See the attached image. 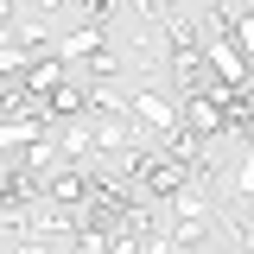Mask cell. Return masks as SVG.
I'll list each match as a JSON object with an SVG mask.
<instances>
[{
    "label": "cell",
    "mask_w": 254,
    "mask_h": 254,
    "mask_svg": "<svg viewBox=\"0 0 254 254\" xmlns=\"http://www.w3.org/2000/svg\"><path fill=\"white\" fill-rule=\"evenodd\" d=\"M121 172H133L153 203H172L185 185H197V172H190L185 159H172V153H133V159H121Z\"/></svg>",
    "instance_id": "6da1fadb"
},
{
    "label": "cell",
    "mask_w": 254,
    "mask_h": 254,
    "mask_svg": "<svg viewBox=\"0 0 254 254\" xmlns=\"http://www.w3.org/2000/svg\"><path fill=\"white\" fill-rule=\"evenodd\" d=\"M89 133H95V153H102V159H115V165L140 153V121H133V115H95Z\"/></svg>",
    "instance_id": "7a4b0ae2"
},
{
    "label": "cell",
    "mask_w": 254,
    "mask_h": 254,
    "mask_svg": "<svg viewBox=\"0 0 254 254\" xmlns=\"http://www.w3.org/2000/svg\"><path fill=\"white\" fill-rule=\"evenodd\" d=\"M127 115H133V121H146L159 140H165L172 127H185V121H178V108H172L159 89H127Z\"/></svg>",
    "instance_id": "3957f363"
},
{
    "label": "cell",
    "mask_w": 254,
    "mask_h": 254,
    "mask_svg": "<svg viewBox=\"0 0 254 254\" xmlns=\"http://www.w3.org/2000/svg\"><path fill=\"white\" fill-rule=\"evenodd\" d=\"M45 197L64 203V210H83V203H89V165H58V172H45Z\"/></svg>",
    "instance_id": "277c9868"
},
{
    "label": "cell",
    "mask_w": 254,
    "mask_h": 254,
    "mask_svg": "<svg viewBox=\"0 0 254 254\" xmlns=\"http://www.w3.org/2000/svg\"><path fill=\"white\" fill-rule=\"evenodd\" d=\"M45 115H51V121H83V115H89V83H83V76L58 83V89L45 95Z\"/></svg>",
    "instance_id": "5b68a950"
},
{
    "label": "cell",
    "mask_w": 254,
    "mask_h": 254,
    "mask_svg": "<svg viewBox=\"0 0 254 254\" xmlns=\"http://www.w3.org/2000/svg\"><path fill=\"white\" fill-rule=\"evenodd\" d=\"M153 19L165 26L172 51H203V32H197V19H190L185 6H153Z\"/></svg>",
    "instance_id": "8992f818"
},
{
    "label": "cell",
    "mask_w": 254,
    "mask_h": 254,
    "mask_svg": "<svg viewBox=\"0 0 254 254\" xmlns=\"http://www.w3.org/2000/svg\"><path fill=\"white\" fill-rule=\"evenodd\" d=\"M178 121H185L190 133H203V140H216V133H229V121H222V108L210 102V95H185V108H178Z\"/></svg>",
    "instance_id": "52a82bcc"
},
{
    "label": "cell",
    "mask_w": 254,
    "mask_h": 254,
    "mask_svg": "<svg viewBox=\"0 0 254 254\" xmlns=\"http://www.w3.org/2000/svg\"><path fill=\"white\" fill-rule=\"evenodd\" d=\"M51 51H58L64 64H83V58H95V51H108V26H76V32H64Z\"/></svg>",
    "instance_id": "ba28073f"
},
{
    "label": "cell",
    "mask_w": 254,
    "mask_h": 254,
    "mask_svg": "<svg viewBox=\"0 0 254 254\" xmlns=\"http://www.w3.org/2000/svg\"><path fill=\"white\" fill-rule=\"evenodd\" d=\"M19 172H32V178H45V172H58V140L51 133H38L26 153H19Z\"/></svg>",
    "instance_id": "9c48e42d"
},
{
    "label": "cell",
    "mask_w": 254,
    "mask_h": 254,
    "mask_svg": "<svg viewBox=\"0 0 254 254\" xmlns=\"http://www.w3.org/2000/svg\"><path fill=\"white\" fill-rule=\"evenodd\" d=\"M58 153H64V165H83V159L95 153V133H89L83 121H70V127L58 133Z\"/></svg>",
    "instance_id": "30bf717a"
},
{
    "label": "cell",
    "mask_w": 254,
    "mask_h": 254,
    "mask_svg": "<svg viewBox=\"0 0 254 254\" xmlns=\"http://www.w3.org/2000/svg\"><path fill=\"white\" fill-rule=\"evenodd\" d=\"M222 38H229V45H235V51H242V58L254 64V6L229 13V32H222Z\"/></svg>",
    "instance_id": "8fae6325"
},
{
    "label": "cell",
    "mask_w": 254,
    "mask_h": 254,
    "mask_svg": "<svg viewBox=\"0 0 254 254\" xmlns=\"http://www.w3.org/2000/svg\"><path fill=\"white\" fill-rule=\"evenodd\" d=\"M203 235H210V222H178V216L165 222V242H172V248H190V254H197Z\"/></svg>",
    "instance_id": "7c38bea8"
},
{
    "label": "cell",
    "mask_w": 254,
    "mask_h": 254,
    "mask_svg": "<svg viewBox=\"0 0 254 254\" xmlns=\"http://www.w3.org/2000/svg\"><path fill=\"white\" fill-rule=\"evenodd\" d=\"M70 6H76V13H89L95 26H102V19H115V13H121V0H70ZM140 13H146V0H140Z\"/></svg>",
    "instance_id": "4fadbf2b"
},
{
    "label": "cell",
    "mask_w": 254,
    "mask_h": 254,
    "mask_svg": "<svg viewBox=\"0 0 254 254\" xmlns=\"http://www.w3.org/2000/svg\"><path fill=\"white\" fill-rule=\"evenodd\" d=\"M229 197H254V153L235 165V178H229Z\"/></svg>",
    "instance_id": "5bb4252c"
},
{
    "label": "cell",
    "mask_w": 254,
    "mask_h": 254,
    "mask_svg": "<svg viewBox=\"0 0 254 254\" xmlns=\"http://www.w3.org/2000/svg\"><path fill=\"white\" fill-rule=\"evenodd\" d=\"M70 242H76V254H108V235L102 229H76Z\"/></svg>",
    "instance_id": "9a60e30c"
},
{
    "label": "cell",
    "mask_w": 254,
    "mask_h": 254,
    "mask_svg": "<svg viewBox=\"0 0 254 254\" xmlns=\"http://www.w3.org/2000/svg\"><path fill=\"white\" fill-rule=\"evenodd\" d=\"M13 185H19V159L0 153V197H13Z\"/></svg>",
    "instance_id": "2e32d148"
},
{
    "label": "cell",
    "mask_w": 254,
    "mask_h": 254,
    "mask_svg": "<svg viewBox=\"0 0 254 254\" xmlns=\"http://www.w3.org/2000/svg\"><path fill=\"white\" fill-rule=\"evenodd\" d=\"M19 19V0H0V26H13Z\"/></svg>",
    "instance_id": "e0dca14e"
},
{
    "label": "cell",
    "mask_w": 254,
    "mask_h": 254,
    "mask_svg": "<svg viewBox=\"0 0 254 254\" xmlns=\"http://www.w3.org/2000/svg\"><path fill=\"white\" fill-rule=\"evenodd\" d=\"M38 6H45V13H58V6H70V0H38Z\"/></svg>",
    "instance_id": "ac0fdd59"
},
{
    "label": "cell",
    "mask_w": 254,
    "mask_h": 254,
    "mask_svg": "<svg viewBox=\"0 0 254 254\" xmlns=\"http://www.w3.org/2000/svg\"><path fill=\"white\" fill-rule=\"evenodd\" d=\"M242 203H248V216H242V222H254V197H242Z\"/></svg>",
    "instance_id": "d6986e66"
},
{
    "label": "cell",
    "mask_w": 254,
    "mask_h": 254,
    "mask_svg": "<svg viewBox=\"0 0 254 254\" xmlns=\"http://www.w3.org/2000/svg\"><path fill=\"white\" fill-rule=\"evenodd\" d=\"M197 6H229V0H197Z\"/></svg>",
    "instance_id": "ffe728a7"
}]
</instances>
